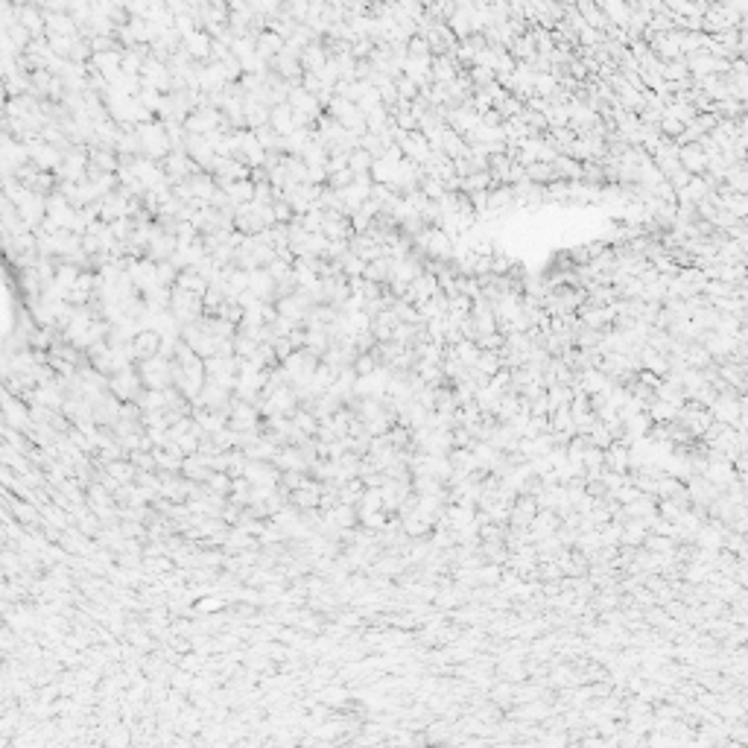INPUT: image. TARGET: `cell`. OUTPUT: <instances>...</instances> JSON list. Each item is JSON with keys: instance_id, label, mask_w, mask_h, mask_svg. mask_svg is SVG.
Instances as JSON below:
<instances>
[{"instance_id": "obj_1", "label": "cell", "mask_w": 748, "mask_h": 748, "mask_svg": "<svg viewBox=\"0 0 748 748\" xmlns=\"http://www.w3.org/2000/svg\"><path fill=\"white\" fill-rule=\"evenodd\" d=\"M138 135H140V155L143 158H152V161H161L167 152L173 150L170 143V135H167V126L161 120H150V123H138Z\"/></svg>"}, {"instance_id": "obj_2", "label": "cell", "mask_w": 748, "mask_h": 748, "mask_svg": "<svg viewBox=\"0 0 748 748\" xmlns=\"http://www.w3.org/2000/svg\"><path fill=\"white\" fill-rule=\"evenodd\" d=\"M108 392L117 398V401H140L143 392H147V386L140 380V372H138V363L135 366H126L120 369L108 377Z\"/></svg>"}, {"instance_id": "obj_3", "label": "cell", "mask_w": 748, "mask_h": 748, "mask_svg": "<svg viewBox=\"0 0 748 748\" xmlns=\"http://www.w3.org/2000/svg\"><path fill=\"white\" fill-rule=\"evenodd\" d=\"M170 313H173V316H176L182 325L202 319V316H205L202 296H199V293H190V289H184V286L176 284V286H173V293H170Z\"/></svg>"}, {"instance_id": "obj_4", "label": "cell", "mask_w": 748, "mask_h": 748, "mask_svg": "<svg viewBox=\"0 0 748 748\" xmlns=\"http://www.w3.org/2000/svg\"><path fill=\"white\" fill-rule=\"evenodd\" d=\"M138 372L147 389H167V386H173V359L164 354L138 363Z\"/></svg>"}, {"instance_id": "obj_5", "label": "cell", "mask_w": 748, "mask_h": 748, "mask_svg": "<svg viewBox=\"0 0 748 748\" xmlns=\"http://www.w3.org/2000/svg\"><path fill=\"white\" fill-rule=\"evenodd\" d=\"M228 427L237 430V432H257L263 427V413L260 406L252 403V401H240L234 395V403L228 409Z\"/></svg>"}, {"instance_id": "obj_6", "label": "cell", "mask_w": 748, "mask_h": 748, "mask_svg": "<svg viewBox=\"0 0 748 748\" xmlns=\"http://www.w3.org/2000/svg\"><path fill=\"white\" fill-rule=\"evenodd\" d=\"M319 363H322V359L316 354H310L307 348H301V351L289 354L281 366L289 372V383H293V386H307L313 380V374H316Z\"/></svg>"}, {"instance_id": "obj_7", "label": "cell", "mask_w": 748, "mask_h": 748, "mask_svg": "<svg viewBox=\"0 0 748 748\" xmlns=\"http://www.w3.org/2000/svg\"><path fill=\"white\" fill-rule=\"evenodd\" d=\"M161 348H164V336H161V330H155V328H143V330H138V333L132 336V351H135V359H138V363L158 357Z\"/></svg>"}, {"instance_id": "obj_8", "label": "cell", "mask_w": 748, "mask_h": 748, "mask_svg": "<svg viewBox=\"0 0 748 748\" xmlns=\"http://www.w3.org/2000/svg\"><path fill=\"white\" fill-rule=\"evenodd\" d=\"M679 161H681V167H684L690 176L708 173V152H705V147L698 140L681 143V147H679Z\"/></svg>"}, {"instance_id": "obj_9", "label": "cell", "mask_w": 748, "mask_h": 748, "mask_svg": "<svg viewBox=\"0 0 748 748\" xmlns=\"http://www.w3.org/2000/svg\"><path fill=\"white\" fill-rule=\"evenodd\" d=\"M249 289L260 301H278V284L269 269H252L249 272Z\"/></svg>"}, {"instance_id": "obj_10", "label": "cell", "mask_w": 748, "mask_h": 748, "mask_svg": "<svg viewBox=\"0 0 748 748\" xmlns=\"http://www.w3.org/2000/svg\"><path fill=\"white\" fill-rule=\"evenodd\" d=\"M605 468L611 471H620V474H629L632 471V445L617 439L611 447H605Z\"/></svg>"}, {"instance_id": "obj_11", "label": "cell", "mask_w": 748, "mask_h": 748, "mask_svg": "<svg viewBox=\"0 0 748 748\" xmlns=\"http://www.w3.org/2000/svg\"><path fill=\"white\" fill-rule=\"evenodd\" d=\"M213 468L208 462V456L202 453H193V456H184V465H182V476H187L190 482H199V486H205V482L211 479Z\"/></svg>"}, {"instance_id": "obj_12", "label": "cell", "mask_w": 748, "mask_h": 748, "mask_svg": "<svg viewBox=\"0 0 748 748\" xmlns=\"http://www.w3.org/2000/svg\"><path fill=\"white\" fill-rule=\"evenodd\" d=\"M328 62H330V56H328V50H325L322 38H316L313 44H307V47H304V53H301L304 74H319V70H322Z\"/></svg>"}, {"instance_id": "obj_13", "label": "cell", "mask_w": 748, "mask_h": 748, "mask_svg": "<svg viewBox=\"0 0 748 748\" xmlns=\"http://www.w3.org/2000/svg\"><path fill=\"white\" fill-rule=\"evenodd\" d=\"M187 182H190V187H193V196H196V199H205V202H211V199L216 196V190H220V182H216V176L208 173V170H196Z\"/></svg>"}, {"instance_id": "obj_14", "label": "cell", "mask_w": 748, "mask_h": 748, "mask_svg": "<svg viewBox=\"0 0 748 748\" xmlns=\"http://www.w3.org/2000/svg\"><path fill=\"white\" fill-rule=\"evenodd\" d=\"M649 535V526L643 518H629V520H623V547H643Z\"/></svg>"}, {"instance_id": "obj_15", "label": "cell", "mask_w": 748, "mask_h": 748, "mask_svg": "<svg viewBox=\"0 0 748 748\" xmlns=\"http://www.w3.org/2000/svg\"><path fill=\"white\" fill-rule=\"evenodd\" d=\"M284 47H286V38H281L278 33H272V30H263L260 35H257V53L267 59V62H272L278 53H284Z\"/></svg>"}, {"instance_id": "obj_16", "label": "cell", "mask_w": 748, "mask_h": 748, "mask_svg": "<svg viewBox=\"0 0 748 748\" xmlns=\"http://www.w3.org/2000/svg\"><path fill=\"white\" fill-rule=\"evenodd\" d=\"M176 284L184 286V289H190V293H199V296H205V293H208V286H211V281L205 278V272H202L199 267H187V269H182Z\"/></svg>"}, {"instance_id": "obj_17", "label": "cell", "mask_w": 748, "mask_h": 748, "mask_svg": "<svg viewBox=\"0 0 748 748\" xmlns=\"http://www.w3.org/2000/svg\"><path fill=\"white\" fill-rule=\"evenodd\" d=\"M269 123L275 132L281 135H289V132H296V114H293V106L289 103H281V106H272V117H269Z\"/></svg>"}, {"instance_id": "obj_18", "label": "cell", "mask_w": 748, "mask_h": 748, "mask_svg": "<svg viewBox=\"0 0 748 748\" xmlns=\"http://www.w3.org/2000/svg\"><path fill=\"white\" fill-rule=\"evenodd\" d=\"M328 515L336 520L340 529H357L359 526V509L351 503H336L333 509H328Z\"/></svg>"}, {"instance_id": "obj_19", "label": "cell", "mask_w": 748, "mask_h": 748, "mask_svg": "<svg viewBox=\"0 0 748 748\" xmlns=\"http://www.w3.org/2000/svg\"><path fill=\"white\" fill-rule=\"evenodd\" d=\"M225 190H228V196L234 199V205H249V202H255L257 184L252 179H237V182H228Z\"/></svg>"}, {"instance_id": "obj_20", "label": "cell", "mask_w": 748, "mask_h": 748, "mask_svg": "<svg viewBox=\"0 0 748 748\" xmlns=\"http://www.w3.org/2000/svg\"><path fill=\"white\" fill-rule=\"evenodd\" d=\"M646 413H649V418H652L655 424H669V421L679 418L681 406H679V403H669V401H664V398H655V403L649 406Z\"/></svg>"}, {"instance_id": "obj_21", "label": "cell", "mask_w": 748, "mask_h": 748, "mask_svg": "<svg viewBox=\"0 0 748 748\" xmlns=\"http://www.w3.org/2000/svg\"><path fill=\"white\" fill-rule=\"evenodd\" d=\"M549 430L552 432H564V436H576V421H573L570 406L552 409V413H549Z\"/></svg>"}, {"instance_id": "obj_22", "label": "cell", "mask_w": 748, "mask_h": 748, "mask_svg": "<svg viewBox=\"0 0 748 748\" xmlns=\"http://www.w3.org/2000/svg\"><path fill=\"white\" fill-rule=\"evenodd\" d=\"M205 489L213 491V494H220V497H231V491H234V476L228 471H213L211 479L205 482Z\"/></svg>"}, {"instance_id": "obj_23", "label": "cell", "mask_w": 748, "mask_h": 748, "mask_svg": "<svg viewBox=\"0 0 748 748\" xmlns=\"http://www.w3.org/2000/svg\"><path fill=\"white\" fill-rule=\"evenodd\" d=\"M450 348H453V354L459 357L468 369L476 366V359H479V354H482V348H479L476 340H462V342H456V345H450Z\"/></svg>"}, {"instance_id": "obj_24", "label": "cell", "mask_w": 748, "mask_h": 748, "mask_svg": "<svg viewBox=\"0 0 748 748\" xmlns=\"http://www.w3.org/2000/svg\"><path fill=\"white\" fill-rule=\"evenodd\" d=\"M348 167L359 176V173H372V167H374V155L363 147H357L351 155H348Z\"/></svg>"}, {"instance_id": "obj_25", "label": "cell", "mask_w": 748, "mask_h": 748, "mask_svg": "<svg viewBox=\"0 0 748 748\" xmlns=\"http://www.w3.org/2000/svg\"><path fill=\"white\" fill-rule=\"evenodd\" d=\"M476 369H479L482 374L494 377V374L503 369V357H500V351H486V348H482V354H479V359H476Z\"/></svg>"}, {"instance_id": "obj_26", "label": "cell", "mask_w": 748, "mask_h": 748, "mask_svg": "<svg viewBox=\"0 0 748 748\" xmlns=\"http://www.w3.org/2000/svg\"><path fill=\"white\" fill-rule=\"evenodd\" d=\"M359 377H369V374H374L377 369H380V359L372 354V351H359L357 354V359H354V366H351Z\"/></svg>"}, {"instance_id": "obj_27", "label": "cell", "mask_w": 748, "mask_h": 748, "mask_svg": "<svg viewBox=\"0 0 748 748\" xmlns=\"http://www.w3.org/2000/svg\"><path fill=\"white\" fill-rule=\"evenodd\" d=\"M585 436H588V439H591V445H596V447H611V445H614L611 430H608V424L602 421V418H599V421H596V424H593V427L585 432Z\"/></svg>"}, {"instance_id": "obj_28", "label": "cell", "mask_w": 748, "mask_h": 748, "mask_svg": "<svg viewBox=\"0 0 748 748\" xmlns=\"http://www.w3.org/2000/svg\"><path fill=\"white\" fill-rule=\"evenodd\" d=\"M357 182V173L351 170V167H342V170H336V173H328V187H333V190H345V187H351Z\"/></svg>"}, {"instance_id": "obj_29", "label": "cell", "mask_w": 748, "mask_h": 748, "mask_svg": "<svg viewBox=\"0 0 748 748\" xmlns=\"http://www.w3.org/2000/svg\"><path fill=\"white\" fill-rule=\"evenodd\" d=\"M307 479H310V474H307V471H298V468H286V471H281V486L289 489V491L301 489Z\"/></svg>"}, {"instance_id": "obj_30", "label": "cell", "mask_w": 748, "mask_h": 748, "mask_svg": "<svg viewBox=\"0 0 748 748\" xmlns=\"http://www.w3.org/2000/svg\"><path fill=\"white\" fill-rule=\"evenodd\" d=\"M357 509H363V512H380L383 509V491L380 489H366L363 500L357 503Z\"/></svg>"}, {"instance_id": "obj_31", "label": "cell", "mask_w": 748, "mask_h": 748, "mask_svg": "<svg viewBox=\"0 0 748 748\" xmlns=\"http://www.w3.org/2000/svg\"><path fill=\"white\" fill-rule=\"evenodd\" d=\"M179 267L173 260H161L158 263V284H164V286H176V281H179Z\"/></svg>"}, {"instance_id": "obj_32", "label": "cell", "mask_w": 748, "mask_h": 748, "mask_svg": "<svg viewBox=\"0 0 748 748\" xmlns=\"http://www.w3.org/2000/svg\"><path fill=\"white\" fill-rule=\"evenodd\" d=\"M395 82H398V94H401V100H403V103H413L415 96L421 94V85L413 82L409 77H401V79H395Z\"/></svg>"}, {"instance_id": "obj_33", "label": "cell", "mask_w": 748, "mask_h": 748, "mask_svg": "<svg viewBox=\"0 0 748 748\" xmlns=\"http://www.w3.org/2000/svg\"><path fill=\"white\" fill-rule=\"evenodd\" d=\"M272 208H275V220H278V223L289 225V223L296 220V208L289 205L286 199H275V205H272Z\"/></svg>"}, {"instance_id": "obj_34", "label": "cell", "mask_w": 748, "mask_h": 748, "mask_svg": "<svg viewBox=\"0 0 748 748\" xmlns=\"http://www.w3.org/2000/svg\"><path fill=\"white\" fill-rule=\"evenodd\" d=\"M491 698H494V702H497L500 708H509L518 696H515V687H509V684H500V687L491 693Z\"/></svg>"}, {"instance_id": "obj_35", "label": "cell", "mask_w": 748, "mask_h": 748, "mask_svg": "<svg viewBox=\"0 0 748 748\" xmlns=\"http://www.w3.org/2000/svg\"><path fill=\"white\" fill-rule=\"evenodd\" d=\"M272 348H275V354H278V359H281V363H284V359H286L289 354L296 351V348H293V342H289V336H278V340L272 342Z\"/></svg>"}, {"instance_id": "obj_36", "label": "cell", "mask_w": 748, "mask_h": 748, "mask_svg": "<svg viewBox=\"0 0 748 748\" xmlns=\"http://www.w3.org/2000/svg\"><path fill=\"white\" fill-rule=\"evenodd\" d=\"M220 605H223V599H199L196 602L199 611H220Z\"/></svg>"}, {"instance_id": "obj_37", "label": "cell", "mask_w": 748, "mask_h": 748, "mask_svg": "<svg viewBox=\"0 0 748 748\" xmlns=\"http://www.w3.org/2000/svg\"><path fill=\"white\" fill-rule=\"evenodd\" d=\"M190 684H193V681H190V669H187V672H179V675H176V681H173L176 690H190Z\"/></svg>"}, {"instance_id": "obj_38", "label": "cell", "mask_w": 748, "mask_h": 748, "mask_svg": "<svg viewBox=\"0 0 748 748\" xmlns=\"http://www.w3.org/2000/svg\"><path fill=\"white\" fill-rule=\"evenodd\" d=\"M520 716H532V719H538V716H547V708H544V705H529L526 710H520Z\"/></svg>"}]
</instances>
